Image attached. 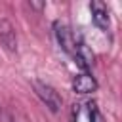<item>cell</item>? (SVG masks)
<instances>
[{
    "label": "cell",
    "mask_w": 122,
    "mask_h": 122,
    "mask_svg": "<svg viewBox=\"0 0 122 122\" xmlns=\"http://www.w3.org/2000/svg\"><path fill=\"white\" fill-rule=\"evenodd\" d=\"M88 112H90V122H103V118H101V114L97 111V105L93 101L88 103Z\"/></svg>",
    "instance_id": "obj_7"
},
{
    "label": "cell",
    "mask_w": 122,
    "mask_h": 122,
    "mask_svg": "<svg viewBox=\"0 0 122 122\" xmlns=\"http://www.w3.org/2000/svg\"><path fill=\"white\" fill-rule=\"evenodd\" d=\"M72 57L76 59V63H78L82 69H90V67L93 65V59H95L93 51H92L84 42H76V48H74Z\"/></svg>",
    "instance_id": "obj_6"
},
{
    "label": "cell",
    "mask_w": 122,
    "mask_h": 122,
    "mask_svg": "<svg viewBox=\"0 0 122 122\" xmlns=\"http://www.w3.org/2000/svg\"><path fill=\"white\" fill-rule=\"evenodd\" d=\"M30 4H32L34 8H38V10H40V8H44V4H38V2H30Z\"/></svg>",
    "instance_id": "obj_9"
},
{
    "label": "cell",
    "mask_w": 122,
    "mask_h": 122,
    "mask_svg": "<svg viewBox=\"0 0 122 122\" xmlns=\"http://www.w3.org/2000/svg\"><path fill=\"white\" fill-rule=\"evenodd\" d=\"M32 88L34 93L40 97V101L51 111V112H59L61 111V95L55 92V88H51L50 84L42 82V80H32Z\"/></svg>",
    "instance_id": "obj_1"
},
{
    "label": "cell",
    "mask_w": 122,
    "mask_h": 122,
    "mask_svg": "<svg viewBox=\"0 0 122 122\" xmlns=\"http://www.w3.org/2000/svg\"><path fill=\"white\" fill-rule=\"evenodd\" d=\"M0 122H15V120L11 118V114H8V112L0 111Z\"/></svg>",
    "instance_id": "obj_8"
},
{
    "label": "cell",
    "mask_w": 122,
    "mask_h": 122,
    "mask_svg": "<svg viewBox=\"0 0 122 122\" xmlns=\"http://www.w3.org/2000/svg\"><path fill=\"white\" fill-rule=\"evenodd\" d=\"M0 44L10 53L17 51V32H15V27L8 19H0Z\"/></svg>",
    "instance_id": "obj_4"
},
{
    "label": "cell",
    "mask_w": 122,
    "mask_h": 122,
    "mask_svg": "<svg viewBox=\"0 0 122 122\" xmlns=\"http://www.w3.org/2000/svg\"><path fill=\"white\" fill-rule=\"evenodd\" d=\"M53 32H55L57 44L63 48V51H67V53L72 55V53H74V48H76V38H74L72 30H71L65 23L55 21V23H53Z\"/></svg>",
    "instance_id": "obj_2"
},
{
    "label": "cell",
    "mask_w": 122,
    "mask_h": 122,
    "mask_svg": "<svg viewBox=\"0 0 122 122\" xmlns=\"http://www.w3.org/2000/svg\"><path fill=\"white\" fill-rule=\"evenodd\" d=\"M90 11H92V21L95 23V27H99L101 30H109L111 29V15L107 6L101 0H92L90 2Z\"/></svg>",
    "instance_id": "obj_3"
},
{
    "label": "cell",
    "mask_w": 122,
    "mask_h": 122,
    "mask_svg": "<svg viewBox=\"0 0 122 122\" xmlns=\"http://www.w3.org/2000/svg\"><path fill=\"white\" fill-rule=\"evenodd\" d=\"M72 90L76 93H82V95L84 93H92V92L97 90V80L92 74L82 72V74H78V76L72 78Z\"/></svg>",
    "instance_id": "obj_5"
}]
</instances>
